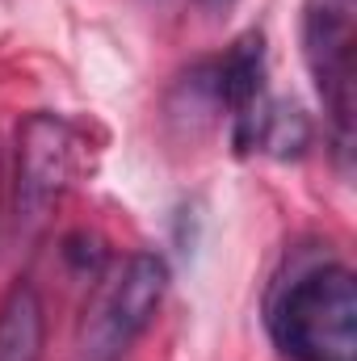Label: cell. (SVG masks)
<instances>
[{
    "label": "cell",
    "mask_w": 357,
    "mask_h": 361,
    "mask_svg": "<svg viewBox=\"0 0 357 361\" xmlns=\"http://www.w3.org/2000/svg\"><path fill=\"white\" fill-rule=\"evenodd\" d=\"M265 324L286 361H357V281L341 261L303 257L269 290Z\"/></svg>",
    "instance_id": "cell-1"
},
{
    "label": "cell",
    "mask_w": 357,
    "mask_h": 361,
    "mask_svg": "<svg viewBox=\"0 0 357 361\" xmlns=\"http://www.w3.org/2000/svg\"><path fill=\"white\" fill-rule=\"evenodd\" d=\"M85 164L80 130L59 114H30L17 126V156L8 177V214L21 235H38Z\"/></svg>",
    "instance_id": "cell-2"
},
{
    "label": "cell",
    "mask_w": 357,
    "mask_h": 361,
    "mask_svg": "<svg viewBox=\"0 0 357 361\" xmlns=\"http://www.w3.org/2000/svg\"><path fill=\"white\" fill-rule=\"evenodd\" d=\"M169 294V265L156 252H131L97 290L80 332L85 361H118L152 328Z\"/></svg>",
    "instance_id": "cell-3"
},
{
    "label": "cell",
    "mask_w": 357,
    "mask_h": 361,
    "mask_svg": "<svg viewBox=\"0 0 357 361\" xmlns=\"http://www.w3.org/2000/svg\"><path fill=\"white\" fill-rule=\"evenodd\" d=\"M353 0H307L303 4V59L324 101V114L332 122L341 164L349 160V143H353Z\"/></svg>",
    "instance_id": "cell-4"
},
{
    "label": "cell",
    "mask_w": 357,
    "mask_h": 361,
    "mask_svg": "<svg viewBox=\"0 0 357 361\" xmlns=\"http://www.w3.org/2000/svg\"><path fill=\"white\" fill-rule=\"evenodd\" d=\"M47 307L30 277H17L0 294V361H42Z\"/></svg>",
    "instance_id": "cell-5"
},
{
    "label": "cell",
    "mask_w": 357,
    "mask_h": 361,
    "mask_svg": "<svg viewBox=\"0 0 357 361\" xmlns=\"http://www.w3.org/2000/svg\"><path fill=\"white\" fill-rule=\"evenodd\" d=\"M307 147H311V122H307V114L298 105H286V101L269 97L265 114H261V126H257L253 152H265L273 160H298Z\"/></svg>",
    "instance_id": "cell-6"
},
{
    "label": "cell",
    "mask_w": 357,
    "mask_h": 361,
    "mask_svg": "<svg viewBox=\"0 0 357 361\" xmlns=\"http://www.w3.org/2000/svg\"><path fill=\"white\" fill-rule=\"evenodd\" d=\"M63 257L72 261V269L80 273V277H97L101 265H105V252H101V240L89 235V231H76V235H68V244H63Z\"/></svg>",
    "instance_id": "cell-7"
},
{
    "label": "cell",
    "mask_w": 357,
    "mask_h": 361,
    "mask_svg": "<svg viewBox=\"0 0 357 361\" xmlns=\"http://www.w3.org/2000/svg\"><path fill=\"white\" fill-rule=\"evenodd\" d=\"M4 223H8V156L0 139V240H4Z\"/></svg>",
    "instance_id": "cell-8"
},
{
    "label": "cell",
    "mask_w": 357,
    "mask_h": 361,
    "mask_svg": "<svg viewBox=\"0 0 357 361\" xmlns=\"http://www.w3.org/2000/svg\"><path fill=\"white\" fill-rule=\"evenodd\" d=\"M202 4H223V0H202Z\"/></svg>",
    "instance_id": "cell-9"
}]
</instances>
